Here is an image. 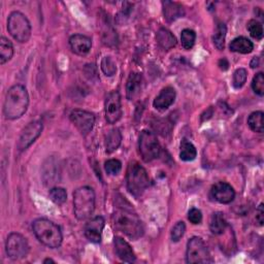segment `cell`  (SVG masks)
Wrapping results in <instances>:
<instances>
[{
  "label": "cell",
  "instance_id": "obj_1",
  "mask_svg": "<svg viewBox=\"0 0 264 264\" xmlns=\"http://www.w3.org/2000/svg\"><path fill=\"white\" fill-rule=\"evenodd\" d=\"M112 224L117 231L124 233L131 239L143 236L145 228L138 216L126 206H118L112 215Z\"/></svg>",
  "mask_w": 264,
  "mask_h": 264
},
{
  "label": "cell",
  "instance_id": "obj_2",
  "mask_svg": "<svg viewBox=\"0 0 264 264\" xmlns=\"http://www.w3.org/2000/svg\"><path fill=\"white\" fill-rule=\"evenodd\" d=\"M29 105V94L23 85H15L8 91L4 114L8 120H16L21 118L27 111Z\"/></svg>",
  "mask_w": 264,
  "mask_h": 264
},
{
  "label": "cell",
  "instance_id": "obj_3",
  "mask_svg": "<svg viewBox=\"0 0 264 264\" xmlns=\"http://www.w3.org/2000/svg\"><path fill=\"white\" fill-rule=\"evenodd\" d=\"M32 229L37 238L45 245L56 249L59 248L63 240L61 229L54 222L40 218L32 223Z\"/></svg>",
  "mask_w": 264,
  "mask_h": 264
},
{
  "label": "cell",
  "instance_id": "obj_4",
  "mask_svg": "<svg viewBox=\"0 0 264 264\" xmlns=\"http://www.w3.org/2000/svg\"><path fill=\"white\" fill-rule=\"evenodd\" d=\"M95 209V192L93 188L84 186L74 193V210L78 220L84 221L91 217Z\"/></svg>",
  "mask_w": 264,
  "mask_h": 264
},
{
  "label": "cell",
  "instance_id": "obj_5",
  "mask_svg": "<svg viewBox=\"0 0 264 264\" xmlns=\"http://www.w3.org/2000/svg\"><path fill=\"white\" fill-rule=\"evenodd\" d=\"M149 177L147 170L137 162H131L127 169V189L135 197L139 198L149 187Z\"/></svg>",
  "mask_w": 264,
  "mask_h": 264
},
{
  "label": "cell",
  "instance_id": "obj_6",
  "mask_svg": "<svg viewBox=\"0 0 264 264\" xmlns=\"http://www.w3.org/2000/svg\"><path fill=\"white\" fill-rule=\"evenodd\" d=\"M8 30L19 43H27L31 37V25L27 17L20 12H13L8 19Z\"/></svg>",
  "mask_w": 264,
  "mask_h": 264
},
{
  "label": "cell",
  "instance_id": "obj_7",
  "mask_svg": "<svg viewBox=\"0 0 264 264\" xmlns=\"http://www.w3.org/2000/svg\"><path fill=\"white\" fill-rule=\"evenodd\" d=\"M138 149L145 162H151L159 157L161 146L157 136L148 130L142 131L138 139Z\"/></svg>",
  "mask_w": 264,
  "mask_h": 264
},
{
  "label": "cell",
  "instance_id": "obj_8",
  "mask_svg": "<svg viewBox=\"0 0 264 264\" xmlns=\"http://www.w3.org/2000/svg\"><path fill=\"white\" fill-rule=\"evenodd\" d=\"M186 261L188 263H213L214 260L210 256V253L202 240L198 236L192 237L187 243L186 252Z\"/></svg>",
  "mask_w": 264,
  "mask_h": 264
},
{
  "label": "cell",
  "instance_id": "obj_9",
  "mask_svg": "<svg viewBox=\"0 0 264 264\" xmlns=\"http://www.w3.org/2000/svg\"><path fill=\"white\" fill-rule=\"evenodd\" d=\"M6 250L8 256L13 260H21L29 253V243L26 237L22 234L13 232L6 241Z\"/></svg>",
  "mask_w": 264,
  "mask_h": 264
},
{
  "label": "cell",
  "instance_id": "obj_10",
  "mask_svg": "<svg viewBox=\"0 0 264 264\" xmlns=\"http://www.w3.org/2000/svg\"><path fill=\"white\" fill-rule=\"evenodd\" d=\"M43 131V123L40 121L30 122L22 131L19 142L18 149L20 152L27 150L42 134Z\"/></svg>",
  "mask_w": 264,
  "mask_h": 264
},
{
  "label": "cell",
  "instance_id": "obj_11",
  "mask_svg": "<svg viewBox=\"0 0 264 264\" xmlns=\"http://www.w3.org/2000/svg\"><path fill=\"white\" fill-rule=\"evenodd\" d=\"M104 111L105 119L110 124H115L121 119L123 112L121 104V96L118 91H113L108 95Z\"/></svg>",
  "mask_w": 264,
  "mask_h": 264
},
{
  "label": "cell",
  "instance_id": "obj_12",
  "mask_svg": "<svg viewBox=\"0 0 264 264\" xmlns=\"http://www.w3.org/2000/svg\"><path fill=\"white\" fill-rule=\"evenodd\" d=\"M69 118L83 135H87L91 132L95 124L94 115L84 110H74L71 113Z\"/></svg>",
  "mask_w": 264,
  "mask_h": 264
},
{
  "label": "cell",
  "instance_id": "obj_13",
  "mask_svg": "<svg viewBox=\"0 0 264 264\" xmlns=\"http://www.w3.org/2000/svg\"><path fill=\"white\" fill-rule=\"evenodd\" d=\"M104 225H105V221L101 216H97L89 220L85 225V236L91 242H94V243L100 242Z\"/></svg>",
  "mask_w": 264,
  "mask_h": 264
},
{
  "label": "cell",
  "instance_id": "obj_14",
  "mask_svg": "<svg viewBox=\"0 0 264 264\" xmlns=\"http://www.w3.org/2000/svg\"><path fill=\"white\" fill-rule=\"evenodd\" d=\"M210 193L216 201L223 204H228L232 202L235 197L234 189L226 182H219L215 184L212 187Z\"/></svg>",
  "mask_w": 264,
  "mask_h": 264
},
{
  "label": "cell",
  "instance_id": "obj_15",
  "mask_svg": "<svg viewBox=\"0 0 264 264\" xmlns=\"http://www.w3.org/2000/svg\"><path fill=\"white\" fill-rule=\"evenodd\" d=\"M115 244V252L117 256L124 262L132 263L136 260V256L131 248V245L122 237L116 236L114 239Z\"/></svg>",
  "mask_w": 264,
  "mask_h": 264
},
{
  "label": "cell",
  "instance_id": "obj_16",
  "mask_svg": "<svg viewBox=\"0 0 264 264\" xmlns=\"http://www.w3.org/2000/svg\"><path fill=\"white\" fill-rule=\"evenodd\" d=\"M175 90L172 87H165L160 91L157 97L154 99L153 105L158 111H165L167 110L175 100Z\"/></svg>",
  "mask_w": 264,
  "mask_h": 264
},
{
  "label": "cell",
  "instance_id": "obj_17",
  "mask_svg": "<svg viewBox=\"0 0 264 264\" xmlns=\"http://www.w3.org/2000/svg\"><path fill=\"white\" fill-rule=\"evenodd\" d=\"M69 46L75 54L84 56L90 52L92 47V41L86 36L75 34L69 39Z\"/></svg>",
  "mask_w": 264,
  "mask_h": 264
},
{
  "label": "cell",
  "instance_id": "obj_18",
  "mask_svg": "<svg viewBox=\"0 0 264 264\" xmlns=\"http://www.w3.org/2000/svg\"><path fill=\"white\" fill-rule=\"evenodd\" d=\"M144 85V79L143 76L138 73H132L126 84V96L129 100L135 99L142 92Z\"/></svg>",
  "mask_w": 264,
  "mask_h": 264
},
{
  "label": "cell",
  "instance_id": "obj_19",
  "mask_svg": "<svg viewBox=\"0 0 264 264\" xmlns=\"http://www.w3.org/2000/svg\"><path fill=\"white\" fill-rule=\"evenodd\" d=\"M162 5H163L164 18L167 22H173L185 15L184 8L178 3L164 2Z\"/></svg>",
  "mask_w": 264,
  "mask_h": 264
},
{
  "label": "cell",
  "instance_id": "obj_20",
  "mask_svg": "<svg viewBox=\"0 0 264 264\" xmlns=\"http://www.w3.org/2000/svg\"><path fill=\"white\" fill-rule=\"evenodd\" d=\"M157 43L163 50H170L177 46V39L167 29L161 28L158 30L156 34Z\"/></svg>",
  "mask_w": 264,
  "mask_h": 264
},
{
  "label": "cell",
  "instance_id": "obj_21",
  "mask_svg": "<svg viewBox=\"0 0 264 264\" xmlns=\"http://www.w3.org/2000/svg\"><path fill=\"white\" fill-rule=\"evenodd\" d=\"M229 49L231 52L234 53H239V54H249L253 51L254 49V45L253 43L248 40L247 38L243 37H239L234 39L230 45H229Z\"/></svg>",
  "mask_w": 264,
  "mask_h": 264
},
{
  "label": "cell",
  "instance_id": "obj_22",
  "mask_svg": "<svg viewBox=\"0 0 264 264\" xmlns=\"http://www.w3.org/2000/svg\"><path fill=\"white\" fill-rule=\"evenodd\" d=\"M227 226H228V223L222 213L217 212L212 215L209 220V229L214 234L216 235L222 234L227 228Z\"/></svg>",
  "mask_w": 264,
  "mask_h": 264
},
{
  "label": "cell",
  "instance_id": "obj_23",
  "mask_svg": "<svg viewBox=\"0 0 264 264\" xmlns=\"http://www.w3.org/2000/svg\"><path fill=\"white\" fill-rule=\"evenodd\" d=\"M122 142V134L120 132V130L118 128H114L112 129L105 137V149H107V153L111 154L113 152H115L116 150H118V148L120 147Z\"/></svg>",
  "mask_w": 264,
  "mask_h": 264
},
{
  "label": "cell",
  "instance_id": "obj_24",
  "mask_svg": "<svg viewBox=\"0 0 264 264\" xmlns=\"http://www.w3.org/2000/svg\"><path fill=\"white\" fill-rule=\"evenodd\" d=\"M14 56L13 44L5 37L0 39V63L5 64Z\"/></svg>",
  "mask_w": 264,
  "mask_h": 264
},
{
  "label": "cell",
  "instance_id": "obj_25",
  "mask_svg": "<svg viewBox=\"0 0 264 264\" xmlns=\"http://www.w3.org/2000/svg\"><path fill=\"white\" fill-rule=\"evenodd\" d=\"M197 151L192 143L187 139H183L180 146V158L183 161H192L196 158Z\"/></svg>",
  "mask_w": 264,
  "mask_h": 264
},
{
  "label": "cell",
  "instance_id": "obj_26",
  "mask_svg": "<svg viewBox=\"0 0 264 264\" xmlns=\"http://www.w3.org/2000/svg\"><path fill=\"white\" fill-rule=\"evenodd\" d=\"M248 125L252 131L262 133L263 132V113L262 112L252 113L248 118Z\"/></svg>",
  "mask_w": 264,
  "mask_h": 264
},
{
  "label": "cell",
  "instance_id": "obj_27",
  "mask_svg": "<svg viewBox=\"0 0 264 264\" xmlns=\"http://www.w3.org/2000/svg\"><path fill=\"white\" fill-rule=\"evenodd\" d=\"M227 28L224 23H219L216 32L214 36V45L218 50H223L225 46V39H226Z\"/></svg>",
  "mask_w": 264,
  "mask_h": 264
},
{
  "label": "cell",
  "instance_id": "obj_28",
  "mask_svg": "<svg viewBox=\"0 0 264 264\" xmlns=\"http://www.w3.org/2000/svg\"><path fill=\"white\" fill-rule=\"evenodd\" d=\"M196 40V33L191 29H184L181 33V42L182 46L186 50H190L193 48Z\"/></svg>",
  "mask_w": 264,
  "mask_h": 264
},
{
  "label": "cell",
  "instance_id": "obj_29",
  "mask_svg": "<svg viewBox=\"0 0 264 264\" xmlns=\"http://www.w3.org/2000/svg\"><path fill=\"white\" fill-rule=\"evenodd\" d=\"M50 198L56 204H63L67 199L66 190L61 187H55L50 190Z\"/></svg>",
  "mask_w": 264,
  "mask_h": 264
},
{
  "label": "cell",
  "instance_id": "obj_30",
  "mask_svg": "<svg viewBox=\"0 0 264 264\" xmlns=\"http://www.w3.org/2000/svg\"><path fill=\"white\" fill-rule=\"evenodd\" d=\"M248 31L250 32L251 37L255 40H262L263 38V26L257 20H250L247 25Z\"/></svg>",
  "mask_w": 264,
  "mask_h": 264
},
{
  "label": "cell",
  "instance_id": "obj_31",
  "mask_svg": "<svg viewBox=\"0 0 264 264\" xmlns=\"http://www.w3.org/2000/svg\"><path fill=\"white\" fill-rule=\"evenodd\" d=\"M101 71L107 77H113L117 73V65L110 56H105L101 60Z\"/></svg>",
  "mask_w": 264,
  "mask_h": 264
},
{
  "label": "cell",
  "instance_id": "obj_32",
  "mask_svg": "<svg viewBox=\"0 0 264 264\" xmlns=\"http://www.w3.org/2000/svg\"><path fill=\"white\" fill-rule=\"evenodd\" d=\"M252 89L257 95H259V96L264 95V75H263V73H259L253 78Z\"/></svg>",
  "mask_w": 264,
  "mask_h": 264
},
{
  "label": "cell",
  "instance_id": "obj_33",
  "mask_svg": "<svg viewBox=\"0 0 264 264\" xmlns=\"http://www.w3.org/2000/svg\"><path fill=\"white\" fill-rule=\"evenodd\" d=\"M247 78H248V75H247V71L244 68L236 69L233 74V81H232L234 88H236V89L241 88L244 85V83L247 82Z\"/></svg>",
  "mask_w": 264,
  "mask_h": 264
},
{
  "label": "cell",
  "instance_id": "obj_34",
  "mask_svg": "<svg viewBox=\"0 0 264 264\" xmlns=\"http://www.w3.org/2000/svg\"><path fill=\"white\" fill-rule=\"evenodd\" d=\"M104 168L110 175H117L122 169V163L118 159H110L105 162Z\"/></svg>",
  "mask_w": 264,
  "mask_h": 264
},
{
  "label": "cell",
  "instance_id": "obj_35",
  "mask_svg": "<svg viewBox=\"0 0 264 264\" xmlns=\"http://www.w3.org/2000/svg\"><path fill=\"white\" fill-rule=\"evenodd\" d=\"M185 231H186V225L184 222L180 221L178 222L173 228L171 229V239L172 241H179L185 234Z\"/></svg>",
  "mask_w": 264,
  "mask_h": 264
},
{
  "label": "cell",
  "instance_id": "obj_36",
  "mask_svg": "<svg viewBox=\"0 0 264 264\" xmlns=\"http://www.w3.org/2000/svg\"><path fill=\"white\" fill-rule=\"evenodd\" d=\"M188 220L194 224V225H197V224H200L201 221H202V213L201 210H199L198 208H191L188 213Z\"/></svg>",
  "mask_w": 264,
  "mask_h": 264
},
{
  "label": "cell",
  "instance_id": "obj_37",
  "mask_svg": "<svg viewBox=\"0 0 264 264\" xmlns=\"http://www.w3.org/2000/svg\"><path fill=\"white\" fill-rule=\"evenodd\" d=\"M256 214H257L256 215L257 222L259 223V225H263V222H264V206H263V203H261L258 206Z\"/></svg>",
  "mask_w": 264,
  "mask_h": 264
},
{
  "label": "cell",
  "instance_id": "obj_38",
  "mask_svg": "<svg viewBox=\"0 0 264 264\" xmlns=\"http://www.w3.org/2000/svg\"><path fill=\"white\" fill-rule=\"evenodd\" d=\"M251 67L252 68H256V67H258L259 66V58L258 57H254L253 59H252V61H251Z\"/></svg>",
  "mask_w": 264,
  "mask_h": 264
},
{
  "label": "cell",
  "instance_id": "obj_39",
  "mask_svg": "<svg viewBox=\"0 0 264 264\" xmlns=\"http://www.w3.org/2000/svg\"><path fill=\"white\" fill-rule=\"evenodd\" d=\"M55 263V261L53 260V259H50V258H48V259H46L45 261H44V263Z\"/></svg>",
  "mask_w": 264,
  "mask_h": 264
}]
</instances>
